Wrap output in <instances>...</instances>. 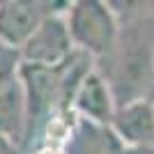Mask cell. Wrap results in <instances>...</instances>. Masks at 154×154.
Returning <instances> with one entry per match:
<instances>
[{
    "label": "cell",
    "instance_id": "cell-1",
    "mask_svg": "<svg viewBox=\"0 0 154 154\" xmlns=\"http://www.w3.org/2000/svg\"><path fill=\"white\" fill-rule=\"evenodd\" d=\"M67 28L71 42L88 55H108L117 46V21L103 2H74L67 14Z\"/></svg>",
    "mask_w": 154,
    "mask_h": 154
},
{
    "label": "cell",
    "instance_id": "cell-2",
    "mask_svg": "<svg viewBox=\"0 0 154 154\" xmlns=\"http://www.w3.org/2000/svg\"><path fill=\"white\" fill-rule=\"evenodd\" d=\"M71 42L67 21L58 16H46L39 28L35 30L26 46L21 48V58L28 64H39V67H60L67 62L71 55Z\"/></svg>",
    "mask_w": 154,
    "mask_h": 154
},
{
    "label": "cell",
    "instance_id": "cell-3",
    "mask_svg": "<svg viewBox=\"0 0 154 154\" xmlns=\"http://www.w3.org/2000/svg\"><path fill=\"white\" fill-rule=\"evenodd\" d=\"M42 7L44 5L28 2V0L0 2V42L21 51L26 42L35 35L39 23L48 16Z\"/></svg>",
    "mask_w": 154,
    "mask_h": 154
},
{
    "label": "cell",
    "instance_id": "cell-4",
    "mask_svg": "<svg viewBox=\"0 0 154 154\" xmlns=\"http://www.w3.org/2000/svg\"><path fill=\"white\" fill-rule=\"evenodd\" d=\"M113 131L129 147L154 145V106L145 99L122 103L113 117Z\"/></svg>",
    "mask_w": 154,
    "mask_h": 154
},
{
    "label": "cell",
    "instance_id": "cell-5",
    "mask_svg": "<svg viewBox=\"0 0 154 154\" xmlns=\"http://www.w3.org/2000/svg\"><path fill=\"white\" fill-rule=\"evenodd\" d=\"M74 103L88 122L101 124V127L113 122L115 110H117L115 103H113V92L99 74H88L83 78V83H81L76 97H74Z\"/></svg>",
    "mask_w": 154,
    "mask_h": 154
},
{
    "label": "cell",
    "instance_id": "cell-6",
    "mask_svg": "<svg viewBox=\"0 0 154 154\" xmlns=\"http://www.w3.org/2000/svg\"><path fill=\"white\" fill-rule=\"evenodd\" d=\"M28 134V113H26V97L21 83L0 92V138L9 143H21Z\"/></svg>",
    "mask_w": 154,
    "mask_h": 154
},
{
    "label": "cell",
    "instance_id": "cell-7",
    "mask_svg": "<svg viewBox=\"0 0 154 154\" xmlns=\"http://www.w3.org/2000/svg\"><path fill=\"white\" fill-rule=\"evenodd\" d=\"M71 138V154H124V145L115 131L88 120H81Z\"/></svg>",
    "mask_w": 154,
    "mask_h": 154
},
{
    "label": "cell",
    "instance_id": "cell-8",
    "mask_svg": "<svg viewBox=\"0 0 154 154\" xmlns=\"http://www.w3.org/2000/svg\"><path fill=\"white\" fill-rule=\"evenodd\" d=\"M21 64H23V58H21L19 48L0 42V92H5L7 88L16 83Z\"/></svg>",
    "mask_w": 154,
    "mask_h": 154
},
{
    "label": "cell",
    "instance_id": "cell-9",
    "mask_svg": "<svg viewBox=\"0 0 154 154\" xmlns=\"http://www.w3.org/2000/svg\"><path fill=\"white\" fill-rule=\"evenodd\" d=\"M0 154H19V152H16V147H14V143L0 138Z\"/></svg>",
    "mask_w": 154,
    "mask_h": 154
},
{
    "label": "cell",
    "instance_id": "cell-10",
    "mask_svg": "<svg viewBox=\"0 0 154 154\" xmlns=\"http://www.w3.org/2000/svg\"><path fill=\"white\" fill-rule=\"evenodd\" d=\"M124 154H154V147H131L124 149Z\"/></svg>",
    "mask_w": 154,
    "mask_h": 154
}]
</instances>
